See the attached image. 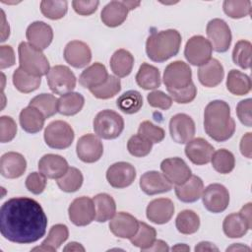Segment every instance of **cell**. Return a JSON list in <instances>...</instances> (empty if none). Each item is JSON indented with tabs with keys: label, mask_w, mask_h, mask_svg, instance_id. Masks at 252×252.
Listing matches in <instances>:
<instances>
[{
	"label": "cell",
	"mask_w": 252,
	"mask_h": 252,
	"mask_svg": "<svg viewBox=\"0 0 252 252\" xmlns=\"http://www.w3.org/2000/svg\"><path fill=\"white\" fill-rule=\"evenodd\" d=\"M204 207L211 213H221L229 204V193L227 189L219 183L210 184L202 194Z\"/></svg>",
	"instance_id": "obj_11"
},
{
	"label": "cell",
	"mask_w": 252,
	"mask_h": 252,
	"mask_svg": "<svg viewBox=\"0 0 252 252\" xmlns=\"http://www.w3.org/2000/svg\"><path fill=\"white\" fill-rule=\"evenodd\" d=\"M214 154V147L203 138H196L189 141L185 147V155L197 165H203L211 161Z\"/></svg>",
	"instance_id": "obj_20"
},
{
	"label": "cell",
	"mask_w": 252,
	"mask_h": 252,
	"mask_svg": "<svg viewBox=\"0 0 252 252\" xmlns=\"http://www.w3.org/2000/svg\"><path fill=\"white\" fill-rule=\"evenodd\" d=\"M49 89L56 94L71 93L76 87V77L74 73L64 65H56L50 68L46 75Z\"/></svg>",
	"instance_id": "obj_8"
},
{
	"label": "cell",
	"mask_w": 252,
	"mask_h": 252,
	"mask_svg": "<svg viewBox=\"0 0 252 252\" xmlns=\"http://www.w3.org/2000/svg\"><path fill=\"white\" fill-rule=\"evenodd\" d=\"M169 132L174 142L178 144L188 143L194 138L195 123L187 114H175L169 121Z\"/></svg>",
	"instance_id": "obj_14"
},
{
	"label": "cell",
	"mask_w": 252,
	"mask_h": 252,
	"mask_svg": "<svg viewBox=\"0 0 252 252\" xmlns=\"http://www.w3.org/2000/svg\"><path fill=\"white\" fill-rule=\"evenodd\" d=\"M204 191V183L202 179L196 175L191 177L181 185L175 186V194L177 198L184 203H193L202 197Z\"/></svg>",
	"instance_id": "obj_26"
},
{
	"label": "cell",
	"mask_w": 252,
	"mask_h": 252,
	"mask_svg": "<svg viewBox=\"0 0 252 252\" xmlns=\"http://www.w3.org/2000/svg\"><path fill=\"white\" fill-rule=\"evenodd\" d=\"M152 147L153 143L139 134L133 135L127 143L129 153L137 158H143L149 155L152 151Z\"/></svg>",
	"instance_id": "obj_47"
},
{
	"label": "cell",
	"mask_w": 252,
	"mask_h": 252,
	"mask_svg": "<svg viewBox=\"0 0 252 252\" xmlns=\"http://www.w3.org/2000/svg\"><path fill=\"white\" fill-rule=\"evenodd\" d=\"M44 140L46 145L52 149H66L74 140V131L67 122L56 120L45 128Z\"/></svg>",
	"instance_id": "obj_6"
},
{
	"label": "cell",
	"mask_w": 252,
	"mask_h": 252,
	"mask_svg": "<svg viewBox=\"0 0 252 252\" xmlns=\"http://www.w3.org/2000/svg\"><path fill=\"white\" fill-rule=\"evenodd\" d=\"M110 231L119 238L130 239L139 228V221L132 215L119 212L113 216L109 222Z\"/></svg>",
	"instance_id": "obj_18"
},
{
	"label": "cell",
	"mask_w": 252,
	"mask_h": 252,
	"mask_svg": "<svg viewBox=\"0 0 252 252\" xmlns=\"http://www.w3.org/2000/svg\"><path fill=\"white\" fill-rule=\"evenodd\" d=\"M146 214L147 218L154 223H166L174 214L173 202L167 198L155 199L149 203Z\"/></svg>",
	"instance_id": "obj_19"
},
{
	"label": "cell",
	"mask_w": 252,
	"mask_h": 252,
	"mask_svg": "<svg viewBox=\"0 0 252 252\" xmlns=\"http://www.w3.org/2000/svg\"><path fill=\"white\" fill-rule=\"evenodd\" d=\"M26 36L29 43L40 50H43L51 43L53 39V31L51 27L44 22L36 21L28 27Z\"/></svg>",
	"instance_id": "obj_21"
},
{
	"label": "cell",
	"mask_w": 252,
	"mask_h": 252,
	"mask_svg": "<svg viewBox=\"0 0 252 252\" xmlns=\"http://www.w3.org/2000/svg\"><path fill=\"white\" fill-rule=\"evenodd\" d=\"M27 168V161L23 155L16 152H9L1 157L0 171L2 176L10 179L18 178L24 174Z\"/></svg>",
	"instance_id": "obj_24"
},
{
	"label": "cell",
	"mask_w": 252,
	"mask_h": 252,
	"mask_svg": "<svg viewBox=\"0 0 252 252\" xmlns=\"http://www.w3.org/2000/svg\"><path fill=\"white\" fill-rule=\"evenodd\" d=\"M68 168L67 160L59 155L47 154L38 161L39 172L51 179H59L66 173Z\"/></svg>",
	"instance_id": "obj_23"
},
{
	"label": "cell",
	"mask_w": 252,
	"mask_h": 252,
	"mask_svg": "<svg viewBox=\"0 0 252 252\" xmlns=\"http://www.w3.org/2000/svg\"><path fill=\"white\" fill-rule=\"evenodd\" d=\"M251 106H252V99L247 98L241 100L236 106V113L237 117L239 118L240 122L247 127H251L252 125V117H251Z\"/></svg>",
	"instance_id": "obj_54"
},
{
	"label": "cell",
	"mask_w": 252,
	"mask_h": 252,
	"mask_svg": "<svg viewBox=\"0 0 252 252\" xmlns=\"http://www.w3.org/2000/svg\"><path fill=\"white\" fill-rule=\"evenodd\" d=\"M138 134L145 137L152 143H159L165 136L164 130L161 127L156 126L150 121H144L140 124Z\"/></svg>",
	"instance_id": "obj_49"
},
{
	"label": "cell",
	"mask_w": 252,
	"mask_h": 252,
	"mask_svg": "<svg viewBox=\"0 0 252 252\" xmlns=\"http://www.w3.org/2000/svg\"><path fill=\"white\" fill-rule=\"evenodd\" d=\"M136 177L135 167L125 161L115 162L106 171V179L114 188H125L133 183Z\"/></svg>",
	"instance_id": "obj_16"
},
{
	"label": "cell",
	"mask_w": 252,
	"mask_h": 252,
	"mask_svg": "<svg viewBox=\"0 0 252 252\" xmlns=\"http://www.w3.org/2000/svg\"><path fill=\"white\" fill-rule=\"evenodd\" d=\"M94 204L95 208V220L104 222L113 218L116 213V205L114 199L106 194L100 193L94 197Z\"/></svg>",
	"instance_id": "obj_31"
},
{
	"label": "cell",
	"mask_w": 252,
	"mask_h": 252,
	"mask_svg": "<svg viewBox=\"0 0 252 252\" xmlns=\"http://www.w3.org/2000/svg\"><path fill=\"white\" fill-rule=\"evenodd\" d=\"M116 105L122 112L134 114L138 112L143 105L142 94L134 90L127 91L117 98Z\"/></svg>",
	"instance_id": "obj_37"
},
{
	"label": "cell",
	"mask_w": 252,
	"mask_h": 252,
	"mask_svg": "<svg viewBox=\"0 0 252 252\" xmlns=\"http://www.w3.org/2000/svg\"><path fill=\"white\" fill-rule=\"evenodd\" d=\"M64 251H85V248L77 242H70L64 248Z\"/></svg>",
	"instance_id": "obj_61"
},
{
	"label": "cell",
	"mask_w": 252,
	"mask_h": 252,
	"mask_svg": "<svg viewBox=\"0 0 252 252\" xmlns=\"http://www.w3.org/2000/svg\"><path fill=\"white\" fill-rule=\"evenodd\" d=\"M41 83L40 77L32 76L25 72L22 68H17L13 73V84L21 93H32L38 89Z\"/></svg>",
	"instance_id": "obj_36"
},
{
	"label": "cell",
	"mask_w": 252,
	"mask_h": 252,
	"mask_svg": "<svg viewBox=\"0 0 252 252\" xmlns=\"http://www.w3.org/2000/svg\"><path fill=\"white\" fill-rule=\"evenodd\" d=\"M120 90H121V83L118 77L109 75L107 80L102 85L96 88L91 89L90 92L96 98L107 99L117 94L120 92Z\"/></svg>",
	"instance_id": "obj_44"
},
{
	"label": "cell",
	"mask_w": 252,
	"mask_h": 252,
	"mask_svg": "<svg viewBox=\"0 0 252 252\" xmlns=\"http://www.w3.org/2000/svg\"><path fill=\"white\" fill-rule=\"evenodd\" d=\"M124 4L129 10H133L140 5V1H124Z\"/></svg>",
	"instance_id": "obj_62"
},
{
	"label": "cell",
	"mask_w": 252,
	"mask_h": 252,
	"mask_svg": "<svg viewBox=\"0 0 252 252\" xmlns=\"http://www.w3.org/2000/svg\"><path fill=\"white\" fill-rule=\"evenodd\" d=\"M147 99L151 106L160 108L162 110H166L170 108L172 105L171 96H169L161 91H154L150 93L147 96Z\"/></svg>",
	"instance_id": "obj_52"
},
{
	"label": "cell",
	"mask_w": 252,
	"mask_h": 252,
	"mask_svg": "<svg viewBox=\"0 0 252 252\" xmlns=\"http://www.w3.org/2000/svg\"><path fill=\"white\" fill-rule=\"evenodd\" d=\"M251 80L246 74L232 69L228 72L226 79L227 90L235 95H244L251 91Z\"/></svg>",
	"instance_id": "obj_34"
},
{
	"label": "cell",
	"mask_w": 252,
	"mask_h": 252,
	"mask_svg": "<svg viewBox=\"0 0 252 252\" xmlns=\"http://www.w3.org/2000/svg\"><path fill=\"white\" fill-rule=\"evenodd\" d=\"M211 161L215 170L221 174H227L231 172L235 165V158L233 154L225 149H220L217 152H214Z\"/></svg>",
	"instance_id": "obj_40"
},
{
	"label": "cell",
	"mask_w": 252,
	"mask_h": 252,
	"mask_svg": "<svg viewBox=\"0 0 252 252\" xmlns=\"http://www.w3.org/2000/svg\"><path fill=\"white\" fill-rule=\"evenodd\" d=\"M218 251V247H216L213 243L208 242V241H203L200 242L196 247H195V251Z\"/></svg>",
	"instance_id": "obj_59"
},
{
	"label": "cell",
	"mask_w": 252,
	"mask_h": 252,
	"mask_svg": "<svg viewBox=\"0 0 252 252\" xmlns=\"http://www.w3.org/2000/svg\"><path fill=\"white\" fill-rule=\"evenodd\" d=\"M129 9L124 1H111L101 11L100 18L102 23L110 28L120 26L127 18Z\"/></svg>",
	"instance_id": "obj_27"
},
{
	"label": "cell",
	"mask_w": 252,
	"mask_h": 252,
	"mask_svg": "<svg viewBox=\"0 0 252 252\" xmlns=\"http://www.w3.org/2000/svg\"><path fill=\"white\" fill-rule=\"evenodd\" d=\"M206 32L214 50L217 52H225L228 50L231 43V32L223 20H211L207 25Z\"/></svg>",
	"instance_id": "obj_10"
},
{
	"label": "cell",
	"mask_w": 252,
	"mask_h": 252,
	"mask_svg": "<svg viewBox=\"0 0 252 252\" xmlns=\"http://www.w3.org/2000/svg\"><path fill=\"white\" fill-rule=\"evenodd\" d=\"M204 128L207 135L217 142H224L232 137L235 122L225 101L218 99L207 104L204 112Z\"/></svg>",
	"instance_id": "obj_2"
},
{
	"label": "cell",
	"mask_w": 252,
	"mask_h": 252,
	"mask_svg": "<svg viewBox=\"0 0 252 252\" xmlns=\"http://www.w3.org/2000/svg\"><path fill=\"white\" fill-rule=\"evenodd\" d=\"M252 224L246 220V219L240 213H234L226 216L223 220L222 228L224 234L229 238L242 237Z\"/></svg>",
	"instance_id": "obj_29"
},
{
	"label": "cell",
	"mask_w": 252,
	"mask_h": 252,
	"mask_svg": "<svg viewBox=\"0 0 252 252\" xmlns=\"http://www.w3.org/2000/svg\"><path fill=\"white\" fill-rule=\"evenodd\" d=\"M167 91L170 94L171 98H173V100L176 101L177 103L191 102L196 97V94H197V89L193 82L184 89L177 90V91H172V90H167Z\"/></svg>",
	"instance_id": "obj_53"
},
{
	"label": "cell",
	"mask_w": 252,
	"mask_h": 252,
	"mask_svg": "<svg viewBox=\"0 0 252 252\" xmlns=\"http://www.w3.org/2000/svg\"><path fill=\"white\" fill-rule=\"evenodd\" d=\"M17 133V124L10 116H2L0 118V141L2 143L10 142Z\"/></svg>",
	"instance_id": "obj_50"
},
{
	"label": "cell",
	"mask_w": 252,
	"mask_h": 252,
	"mask_svg": "<svg viewBox=\"0 0 252 252\" xmlns=\"http://www.w3.org/2000/svg\"><path fill=\"white\" fill-rule=\"evenodd\" d=\"M212 51L213 48L208 39L202 35H194L186 42L184 55L190 64L202 66L212 59Z\"/></svg>",
	"instance_id": "obj_9"
},
{
	"label": "cell",
	"mask_w": 252,
	"mask_h": 252,
	"mask_svg": "<svg viewBox=\"0 0 252 252\" xmlns=\"http://www.w3.org/2000/svg\"><path fill=\"white\" fill-rule=\"evenodd\" d=\"M83 174L76 167H69L66 173L57 179L58 187L67 193L75 192L81 188L83 184Z\"/></svg>",
	"instance_id": "obj_42"
},
{
	"label": "cell",
	"mask_w": 252,
	"mask_h": 252,
	"mask_svg": "<svg viewBox=\"0 0 252 252\" xmlns=\"http://www.w3.org/2000/svg\"><path fill=\"white\" fill-rule=\"evenodd\" d=\"M46 186V177L40 172H32L26 178V187L32 194L38 195Z\"/></svg>",
	"instance_id": "obj_51"
},
{
	"label": "cell",
	"mask_w": 252,
	"mask_h": 252,
	"mask_svg": "<svg viewBox=\"0 0 252 252\" xmlns=\"http://www.w3.org/2000/svg\"><path fill=\"white\" fill-rule=\"evenodd\" d=\"M240 152L243 156L251 158V133H246L240 141Z\"/></svg>",
	"instance_id": "obj_57"
},
{
	"label": "cell",
	"mask_w": 252,
	"mask_h": 252,
	"mask_svg": "<svg viewBox=\"0 0 252 252\" xmlns=\"http://www.w3.org/2000/svg\"><path fill=\"white\" fill-rule=\"evenodd\" d=\"M124 129V120L120 114L113 110L104 109L94 119V133L106 140L117 138Z\"/></svg>",
	"instance_id": "obj_5"
},
{
	"label": "cell",
	"mask_w": 252,
	"mask_h": 252,
	"mask_svg": "<svg viewBox=\"0 0 252 252\" xmlns=\"http://www.w3.org/2000/svg\"><path fill=\"white\" fill-rule=\"evenodd\" d=\"M140 187L147 195H156L170 191L172 189V184L163 173L152 170L145 172L141 176Z\"/></svg>",
	"instance_id": "obj_22"
},
{
	"label": "cell",
	"mask_w": 252,
	"mask_h": 252,
	"mask_svg": "<svg viewBox=\"0 0 252 252\" xmlns=\"http://www.w3.org/2000/svg\"><path fill=\"white\" fill-rule=\"evenodd\" d=\"M46 227L47 217L39 203L33 199L12 198L0 209V231L11 242H35L45 234Z\"/></svg>",
	"instance_id": "obj_1"
},
{
	"label": "cell",
	"mask_w": 252,
	"mask_h": 252,
	"mask_svg": "<svg viewBox=\"0 0 252 252\" xmlns=\"http://www.w3.org/2000/svg\"><path fill=\"white\" fill-rule=\"evenodd\" d=\"M20 124L22 128L31 134L39 132L44 125V115L33 106H27L20 113Z\"/></svg>",
	"instance_id": "obj_30"
},
{
	"label": "cell",
	"mask_w": 252,
	"mask_h": 252,
	"mask_svg": "<svg viewBox=\"0 0 252 252\" xmlns=\"http://www.w3.org/2000/svg\"><path fill=\"white\" fill-rule=\"evenodd\" d=\"M181 45V35L176 30L152 32L146 41V52L154 62H164L175 56Z\"/></svg>",
	"instance_id": "obj_3"
},
{
	"label": "cell",
	"mask_w": 252,
	"mask_h": 252,
	"mask_svg": "<svg viewBox=\"0 0 252 252\" xmlns=\"http://www.w3.org/2000/svg\"><path fill=\"white\" fill-rule=\"evenodd\" d=\"M19 62L20 68L25 72L41 77L49 72V62L42 51L29 42H21L19 47Z\"/></svg>",
	"instance_id": "obj_4"
},
{
	"label": "cell",
	"mask_w": 252,
	"mask_h": 252,
	"mask_svg": "<svg viewBox=\"0 0 252 252\" xmlns=\"http://www.w3.org/2000/svg\"><path fill=\"white\" fill-rule=\"evenodd\" d=\"M133 65L134 57L125 49L116 50L110 58V68L114 75L118 78L128 76L132 71Z\"/></svg>",
	"instance_id": "obj_32"
},
{
	"label": "cell",
	"mask_w": 252,
	"mask_h": 252,
	"mask_svg": "<svg viewBox=\"0 0 252 252\" xmlns=\"http://www.w3.org/2000/svg\"><path fill=\"white\" fill-rule=\"evenodd\" d=\"M157 231L153 226H150L146 222H139V228L134 236L130 238L131 243L145 251L150 248L156 241Z\"/></svg>",
	"instance_id": "obj_39"
},
{
	"label": "cell",
	"mask_w": 252,
	"mask_h": 252,
	"mask_svg": "<svg viewBox=\"0 0 252 252\" xmlns=\"http://www.w3.org/2000/svg\"><path fill=\"white\" fill-rule=\"evenodd\" d=\"M98 4L99 2L94 0H88V1L74 0L72 2V6L75 12L82 16H89L94 13L98 7Z\"/></svg>",
	"instance_id": "obj_55"
},
{
	"label": "cell",
	"mask_w": 252,
	"mask_h": 252,
	"mask_svg": "<svg viewBox=\"0 0 252 252\" xmlns=\"http://www.w3.org/2000/svg\"><path fill=\"white\" fill-rule=\"evenodd\" d=\"M232 60L234 64L242 69H249L251 65V43L248 40H239L236 42L232 51Z\"/></svg>",
	"instance_id": "obj_46"
},
{
	"label": "cell",
	"mask_w": 252,
	"mask_h": 252,
	"mask_svg": "<svg viewBox=\"0 0 252 252\" xmlns=\"http://www.w3.org/2000/svg\"><path fill=\"white\" fill-rule=\"evenodd\" d=\"M85 103L84 96L79 93H68L58 98V112L62 115L71 116L81 111Z\"/></svg>",
	"instance_id": "obj_35"
},
{
	"label": "cell",
	"mask_w": 252,
	"mask_h": 252,
	"mask_svg": "<svg viewBox=\"0 0 252 252\" xmlns=\"http://www.w3.org/2000/svg\"><path fill=\"white\" fill-rule=\"evenodd\" d=\"M68 236V227L65 224L58 223L50 228L47 237L42 241L41 244L49 248L50 252H53L56 251L61 246V244L67 240Z\"/></svg>",
	"instance_id": "obj_43"
},
{
	"label": "cell",
	"mask_w": 252,
	"mask_h": 252,
	"mask_svg": "<svg viewBox=\"0 0 252 252\" xmlns=\"http://www.w3.org/2000/svg\"><path fill=\"white\" fill-rule=\"evenodd\" d=\"M137 84L144 90H155L160 86V74L158 68L143 63L136 75Z\"/></svg>",
	"instance_id": "obj_33"
},
{
	"label": "cell",
	"mask_w": 252,
	"mask_h": 252,
	"mask_svg": "<svg viewBox=\"0 0 252 252\" xmlns=\"http://www.w3.org/2000/svg\"><path fill=\"white\" fill-rule=\"evenodd\" d=\"M64 59L75 68H83L91 62L92 51L87 43L80 40H72L65 46Z\"/></svg>",
	"instance_id": "obj_17"
},
{
	"label": "cell",
	"mask_w": 252,
	"mask_h": 252,
	"mask_svg": "<svg viewBox=\"0 0 252 252\" xmlns=\"http://www.w3.org/2000/svg\"><path fill=\"white\" fill-rule=\"evenodd\" d=\"M222 8L224 13L232 19H240L251 14V1L249 0H225Z\"/></svg>",
	"instance_id": "obj_45"
},
{
	"label": "cell",
	"mask_w": 252,
	"mask_h": 252,
	"mask_svg": "<svg viewBox=\"0 0 252 252\" xmlns=\"http://www.w3.org/2000/svg\"><path fill=\"white\" fill-rule=\"evenodd\" d=\"M30 105L38 109L45 118L53 116L57 111L58 99L50 94H40L30 101Z\"/></svg>",
	"instance_id": "obj_41"
},
{
	"label": "cell",
	"mask_w": 252,
	"mask_h": 252,
	"mask_svg": "<svg viewBox=\"0 0 252 252\" xmlns=\"http://www.w3.org/2000/svg\"><path fill=\"white\" fill-rule=\"evenodd\" d=\"M175 225L180 233L192 234L199 229L200 218L195 212L191 210H184L176 217Z\"/></svg>",
	"instance_id": "obj_38"
},
{
	"label": "cell",
	"mask_w": 252,
	"mask_h": 252,
	"mask_svg": "<svg viewBox=\"0 0 252 252\" xmlns=\"http://www.w3.org/2000/svg\"><path fill=\"white\" fill-rule=\"evenodd\" d=\"M224 76L223 67L217 59H210L206 64L200 66L198 79L207 88H214L221 83Z\"/></svg>",
	"instance_id": "obj_25"
},
{
	"label": "cell",
	"mask_w": 252,
	"mask_h": 252,
	"mask_svg": "<svg viewBox=\"0 0 252 252\" xmlns=\"http://www.w3.org/2000/svg\"><path fill=\"white\" fill-rule=\"evenodd\" d=\"M163 83L167 90L177 91L186 88L192 83V71L183 61H174L168 64L163 73Z\"/></svg>",
	"instance_id": "obj_7"
},
{
	"label": "cell",
	"mask_w": 252,
	"mask_h": 252,
	"mask_svg": "<svg viewBox=\"0 0 252 252\" xmlns=\"http://www.w3.org/2000/svg\"><path fill=\"white\" fill-rule=\"evenodd\" d=\"M160 169L168 181L175 185L183 184L192 175L190 167L180 158L163 159L160 163Z\"/></svg>",
	"instance_id": "obj_15"
},
{
	"label": "cell",
	"mask_w": 252,
	"mask_h": 252,
	"mask_svg": "<svg viewBox=\"0 0 252 252\" xmlns=\"http://www.w3.org/2000/svg\"><path fill=\"white\" fill-rule=\"evenodd\" d=\"M70 220L78 226L90 224L95 219V208L94 200L89 197L75 199L68 209Z\"/></svg>",
	"instance_id": "obj_12"
},
{
	"label": "cell",
	"mask_w": 252,
	"mask_h": 252,
	"mask_svg": "<svg viewBox=\"0 0 252 252\" xmlns=\"http://www.w3.org/2000/svg\"><path fill=\"white\" fill-rule=\"evenodd\" d=\"M68 8L67 1H41L40 11L50 20H58L65 16Z\"/></svg>",
	"instance_id": "obj_48"
},
{
	"label": "cell",
	"mask_w": 252,
	"mask_h": 252,
	"mask_svg": "<svg viewBox=\"0 0 252 252\" xmlns=\"http://www.w3.org/2000/svg\"><path fill=\"white\" fill-rule=\"evenodd\" d=\"M172 250H175V251H189L190 248L186 245V244H177L176 246L172 247Z\"/></svg>",
	"instance_id": "obj_63"
},
{
	"label": "cell",
	"mask_w": 252,
	"mask_h": 252,
	"mask_svg": "<svg viewBox=\"0 0 252 252\" xmlns=\"http://www.w3.org/2000/svg\"><path fill=\"white\" fill-rule=\"evenodd\" d=\"M168 250H169V248H168L167 244L164 241L156 240L154 242V244L145 251H168Z\"/></svg>",
	"instance_id": "obj_58"
},
{
	"label": "cell",
	"mask_w": 252,
	"mask_h": 252,
	"mask_svg": "<svg viewBox=\"0 0 252 252\" xmlns=\"http://www.w3.org/2000/svg\"><path fill=\"white\" fill-rule=\"evenodd\" d=\"M78 158L87 163L97 161L103 154V146L99 138L94 134L82 136L76 146Z\"/></svg>",
	"instance_id": "obj_13"
},
{
	"label": "cell",
	"mask_w": 252,
	"mask_h": 252,
	"mask_svg": "<svg viewBox=\"0 0 252 252\" xmlns=\"http://www.w3.org/2000/svg\"><path fill=\"white\" fill-rule=\"evenodd\" d=\"M2 14V33H1V41H5L6 38L9 36L10 34V29H9V25L6 22V18H5V14L3 11H1Z\"/></svg>",
	"instance_id": "obj_60"
},
{
	"label": "cell",
	"mask_w": 252,
	"mask_h": 252,
	"mask_svg": "<svg viewBox=\"0 0 252 252\" xmlns=\"http://www.w3.org/2000/svg\"><path fill=\"white\" fill-rule=\"evenodd\" d=\"M106 68L103 64L95 62L86 68L79 77V83L89 90L102 85L108 78Z\"/></svg>",
	"instance_id": "obj_28"
},
{
	"label": "cell",
	"mask_w": 252,
	"mask_h": 252,
	"mask_svg": "<svg viewBox=\"0 0 252 252\" xmlns=\"http://www.w3.org/2000/svg\"><path fill=\"white\" fill-rule=\"evenodd\" d=\"M15 64L14 50L10 45L0 46V67L1 69L9 68Z\"/></svg>",
	"instance_id": "obj_56"
}]
</instances>
